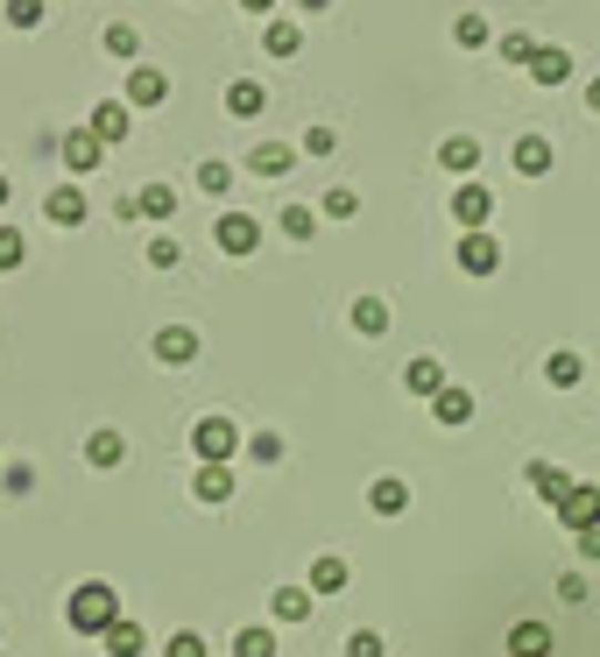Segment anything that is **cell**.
<instances>
[{
	"instance_id": "cell-1",
	"label": "cell",
	"mask_w": 600,
	"mask_h": 657,
	"mask_svg": "<svg viewBox=\"0 0 600 657\" xmlns=\"http://www.w3.org/2000/svg\"><path fill=\"white\" fill-rule=\"evenodd\" d=\"M64 623L79 629V636H106L113 623H121V594H113L106 579H85V587H71V608H64Z\"/></svg>"
},
{
	"instance_id": "cell-2",
	"label": "cell",
	"mask_w": 600,
	"mask_h": 657,
	"mask_svg": "<svg viewBox=\"0 0 600 657\" xmlns=\"http://www.w3.org/2000/svg\"><path fill=\"white\" fill-rule=\"evenodd\" d=\"M191 453H199V467H226V459L241 453V432L226 417H199L191 424Z\"/></svg>"
},
{
	"instance_id": "cell-3",
	"label": "cell",
	"mask_w": 600,
	"mask_h": 657,
	"mask_svg": "<svg viewBox=\"0 0 600 657\" xmlns=\"http://www.w3.org/2000/svg\"><path fill=\"white\" fill-rule=\"evenodd\" d=\"M57 156H64L71 178H92V170L106 163V142H100L92 128H71V134H57Z\"/></svg>"
},
{
	"instance_id": "cell-4",
	"label": "cell",
	"mask_w": 600,
	"mask_h": 657,
	"mask_svg": "<svg viewBox=\"0 0 600 657\" xmlns=\"http://www.w3.org/2000/svg\"><path fill=\"white\" fill-rule=\"evenodd\" d=\"M212 241H220V255H255V247H262V220H255V212H220Z\"/></svg>"
},
{
	"instance_id": "cell-5",
	"label": "cell",
	"mask_w": 600,
	"mask_h": 657,
	"mask_svg": "<svg viewBox=\"0 0 600 657\" xmlns=\"http://www.w3.org/2000/svg\"><path fill=\"white\" fill-rule=\"evenodd\" d=\"M452 220H459V226H467V234H488V220H495V191L467 178V184H459V191H452Z\"/></svg>"
},
{
	"instance_id": "cell-6",
	"label": "cell",
	"mask_w": 600,
	"mask_h": 657,
	"mask_svg": "<svg viewBox=\"0 0 600 657\" xmlns=\"http://www.w3.org/2000/svg\"><path fill=\"white\" fill-rule=\"evenodd\" d=\"M558 524H566L572 537L579 530H600V488H593V481H572V495L558 502Z\"/></svg>"
},
{
	"instance_id": "cell-7",
	"label": "cell",
	"mask_w": 600,
	"mask_h": 657,
	"mask_svg": "<svg viewBox=\"0 0 600 657\" xmlns=\"http://www.w3.org/2000/svg\"><path fill=\"white\" fill-rule=\"evenodd\" d=\"M199 325H163V333L156 340H149V354H156L163 361V368H184V361H199Z\"/></svg>"
},
{
	"instance_id": "cell-8",
	"label": "cell",
	"mask_w": 600,
	"mask_h": 657,
	"mask_svg": "<svg viewBox=\"0 0 600 657\" xmlns=\"http://www.w3.org/2000/svg\"><path fill=\"white\" fill-rule=\"evenodd\" d=\"M459 269H467V276H495V269H501L495 234H459Z\"/></svg>"
},
{
	"instance_id": "cell-9",
	"label": "cell",
	"mask_w": 600,
	"mask_h": 657,
	"mask_svg": "<svg viewBox=\"0 0 600 657\" xmlns=\"http://www.w3.org/2000/svg\"><path fill=\"white\" fill-rule=\"evenodd\" d=\"M163 100H170V79L156 64H134L128 71V107H163Z\"/></svg>"
},
{
	"instance_id": "cell-10",
	"label": "cell",
	"mask_w": 600,
	"mask_h": 657,
	"mask_svg": "<svg viewBox=\"0 0 600 657\" xmlns=\"http://www.w3.org/2000/svg\"><path fill=\"white\" fill-rule=\"evenodd\" d=\"M522 481H530V488L545 495L551 509H558V502L572 495V474H566V467H551V459H530V467H522Z\"/></svg>"
},
{
	"instance_id": "cell-11",
	"label": "cell",
	"mask_w": 600,
	"mask_h": 657,
	"mask_svg": "<svg viewBox=\"0 0 600 657\" xmlns=\"http://www.w3.org/2000/svg\"><path fill=\"white\" fill-rule=\"evenodd\" d=\"M403 390H410V396H424V403H431V396L445 390V361H438V354H417V361H410V368H403Z\"/></svg>"
},
{
	"instance_id": "cell-12",
	"label": "cell",
	"mask_w": 600,
	"mask_h": 657,
	"mask_svg": "<svg viewBox=\"0 0 600 657\" xmlns=\"http://www.w3.org/2000/svg\"><path fill=\"white\" fill-rule=\"evenodd\" d=\"M551 650H558L551 623H516L509 629V657H551Z\"/></svg>"
},
{
	"instance_id": "cell-13",
	"label": "cell",
	"mask_w": 600,
	"mask_h": 657,
	"mask_svg": "<svg viewBox=\"0 0 600 657\" xmlns=\"http://www.w3.org/2000/svg\"><path fill=\"white\" fill-rule=\"evenodd\" d=\"M289 163H297L289 142H255L247 149V170H255V178H289Z\"/></svg>"
},
{
	"instance_id": "cell-14",
	"label": "cell",
	"mask_w": 600,
	"mask_h": 657,
	"mask_svg": "<svg viewBox=\"0 0 600 657\" xmlns=\"http://www.w3.org/2000/svg\"><path fill=\"white\" fill-rule=\"evenodd\" d=\"M43 212H50V226H85V191L79 184H57L43 199Z\"/></svg>"
},
{
	"instance_id": "cell-15",
	"label": "cell",
	"mask_w": 600,
	"mask_h": 657,
	"mask_svg": "<svg viewBox=\"0 0 600 657\" xmlns=\"http://www.w3.org/2000/svg\"><path fill=\"white\" fill-rule=\"evenodd\" d=\"M312 602H318L312 587H276L268 594V615H276V623H312Z\"/></svg>"
},
{
	"instance_id": "cell-16",
	"label": "cell",
	"mask_w": 600,
	"mask_h": 657,
	"mask_svg": "<svg viewBox=\"0 0 600 657\" xmlns=\"http://www.w3.org/2000/svg\"><path fill=\"white\" fill-rule=\"evenodd\" d=\"M262 107H268V85L262 79H234V85H226V113H234V121H255Z\"/></svg>"
},
{
	"instance_id": "cell-17",
	"label": "cell",
	"mask_w": 600,
	"mask_h": 657,
	"mask_svg": "<svg viewBox=\"0 0 600 657\" xmlns=\"http://www.w3.org/2000/svg\"><path fill=\"white\" fill-rule=\"evenodd\" d=\"M530 79H537V85H566V79H572V50L545 43V50L530 57Z\"/></svg>"
},
{
	"instance_id": "cell-18",
	"label": "cell",
	"mask_w": 600,
	"mask_h": 657,
	"mask_svg": "<svg viewBox=\"0 0 600 657\" xmlns=\"http://www.w3.org/2000/svg\"><path fill=\"white\" fill-rule=\"evenodd\" d=\"M191 495H199L205 509H220V502H234V474H226V467H199V481H191Z\"/></svg>"
},
{
	"instance_id": "cell-19",
	"label": "cell",
	"mask_w": 600,
	"mask_h": 657,
	"mask_svg": "<svg viewBox=\"0 0 600 657\" xmlns=\"http://www.w3.org/2000/svg\"><path fill=\"white\" fill-rule=\"evenodd\" d=\"M304 587H312V594H339V587H346V558L318 552V558H312V573H304Z\"/></svg>"
},
{
	"instance_id": "cell-20",
	"label": "cell",
	"mask_w": 600,
	"mask_h": 657,
	"mask_svg": "<svg viewBox=\"0 0 600 657\" xmlns=\"http://www.w3.org/2000/svg\"><path fill=\"white\" fill-rule=\"evenodd\" d=\"M551 163H558V156H551L545 134H522V142H516V170H522V178H545Z\"/></svg>"
},
{
	"instance_id": "cell-21",
	"label": "cell",
	"mask_w": 600,
	"mask_h": 657,
	"mask_svg": "<svg viewBox=\"0 0 600 657\" xmlns=\"http://www.w3.org/2000/svg\"><path fill=\"white\" fill-rule=\"evenodd\" d=\"M438 163L452 170V178H474V163H480V142H474V134H452V142L438 149Z\"/></svg>"
},
{
	"instance_id": "cell-22",
	"label": "cell",
	"mask_w": 600,
	"mask_h": 657,
	"mask_svg": "<svg viewBox=\"0 0 600 657\" xmlns=\"http://www.w3.org/2000/svg\"><path fill=\"white\" fill-rule=\"evenodd\" d=\"M579 375H587V361H579L572 346H558V354L545 361V382H551V390H579Z\"/></svg>"
},
{
	"instance_id": "cell-23",
	"label": "cell",
	"mask_w": 600,
	"mask_h": 657,
	"mask_svg": "<svg viewBox=\"0 0 600 657\" xmlns=\"http://www.w3.org/2000/svg\"><path fill=\"white\" fill-rule=\"evenodd\" d=\"M92 134H100V142H121V134H128V100H100V107H92Z\"/></svg>"
},
{
	"instance_id": "cell-24",
	"label": "cell",
	"mask_w": 600,
	"mask_h": 657,
	"mask_svg": "<svg viewBox=\"0 0 600 657\" xmlns=\"http://www.w3.org/2000/svg\"><path fill=\"white\" fill-rule=\"evenodd\" d=\"M431 417H438V424H467V417H474V396H467V390H452V382H445V390L431 396Z\"/></svg>"
},
{
	"instance_id": "cell-25",
	"label": "cell",
	"mask_w": 600,
	"mask_h": 657,
	"mask_svg": "<svg viewBox=\"0 0 600 657\" xmlns=\"http://www.w3.org/2000/svg\"><path fill=\"white\" fill-rule=\"evenodd\" d=\"M100 644H106V657H142V650H149V636H142V629H134L128 615H121V623H113V629L100 636Z\"/></svg>"
},
{
	"instance_id": "cell-26",
	"label": "cell",
	"mask_w": 600,
	"mask_h": 657,
	"mask_svg": "<svg viewBox=\"0 0 600 657\" xmlns=\"http://www.w3.org/2000/svg\"><path fill=\"white\" fill-rule=\"evenodd\" d=\"M142 212H149V220H170V212H177V191H170V184H142V191H134V220H142Z\"/></svg>"
},
{
	"instance_id": "cell-27",
	"label": "cell",
	"mask_w": 600,
	"mask_h": 657,
	"mask_svg": "<svg viewBox=\"0 0 600 657\" xmlns=\"http://www.w3.org/2000/svg\"><path fill=\"white\" fill-rule=\"evenodd\" d=\"M354 333L382 340V333H389V304H382V297H354Z\"/></svg>"
},
{
	"instance_id": "cell-28",
	"label": "cell",
	"mask_w": 600,
	"mask_h": 657,
	"mask_svg": "<svg viewBox=\"0 0 600 657\" xmlns=\"http://www.w3.org/2000/svg\"><path fill=\"white\" fill-rule=\"evenodd\" d=\"M85 459H92V467H121V459H128V438H121V432H92V438H85Z\"/></svg>"
},
{
	"instance_id": "cell-29",
	"label": "cell",
	"mask_w": 600,
	"mask_h": 657,
	"mask_svg": "<svg viewBox=\"0 0 600 657\" xmlns=\"http://www.w3.org/2000/svg\"><path fill=\"white\" fill-rule=\"evenodd\" d=\"M367 502H375V509H382V516H403V509H410V488H403V481H396V474H382V481H375V488H367Z\"/></svg>"
},
{
	"instance_id": "cell-30",
	"label": "cell",
	"mask_w": 600,
	"mask_h": 657,
	"mask_svg": "<svg viewBox=\"0 0 600 657\" xmlns=\"http://www.w3.org/2000/svg\"><path fill=\"white\" fill-rule=\"evenodd\" d=\"M262 43H268V57H297V50H304V29H297V22H268Z\"/></svg>"
},
{
	"instance_id": "cell-31",
	"label": "cell",
	"mask_w": 600,
	"mask_h": 657,
	"mask_svg": "<svg viewBox=\"0 0 600 657\" xmlns=\"http://www.w3.org/2000/svg\"><path fill=\"white\" fill-rule=\"evenodd\" d=\"M452 43H459V50H488V14H474V8H467V14L452 22Z\"/></svg>"
},
{
	"instance_id": "cell-32",
	"label": "cell",
	"mask_w": 600,
	"mask_h": 657,
	"mask_svg": "<svg viewBox=\"0 0 600 657\" xmlns=\"http://www.w3.org/2000/svg\"><path fill=\"white\" fill-rule=\"evenodd\" d=\"M226 184H234V170H226L220 156H199V191L205 199H226Z\"/></svg>"
},
{
	"instance_id": "cell-33",
	"label": "cell",
	"mask_w": 600,
	"mask_h": 657,
	"mask_svg": "<svg viewBox=\"0 0 600 657\" xmlns=\"http://www.w3.org/2000/svg\"><path fill=\"white\" fill-rule=\"evenodd\" d=\"M106 50L121 57V64H134V57H142V29H134V22H113V29H106Z\"/></svg>"
},
{
	"instance_id": "cell-34",
	"label": "cell",
	"mask_w": 600,
	"mask_h": 657,
	"mask_svg": "<svg viewBox=\"0 0 600 657\" xmlns=\"http://www.w3.org/2000/svg\"><path fill=\"white\" fill-rule=\"evenodd\" d=\"M495 50H501V64H522V71H530V57L545 50V43H537V36H522V29H516V36H501Z\"/></svg>"
},
{
	"instance_id": "cell-35",
	"label": "cell",
	"mask_w": 600,
	"mask_h": 657,
	"mask_svg": "<svg viewBox=\"0 0 600 657\" xmlns=\"http://www.w3.org/2000/svg\"><path fill=\"white\" fill-rule=\"evenodd\" d=\"M283 234H289V241H312V234H318V212H312V205H283Z\"/></svg>"
},
{
	"instance_id": "cell-36",
	"label": "cell",
	"mask_w": 600,
	"mask_h": 657,
	"mask_svg": "<svg viewBox=\"0 0 600 657\" xmlns=\"http://www.w3.org/2000/svg\"><path fill=\"white\" fill-rule=\"evenodd\" d=\"M234 657H276V629H241L234 636Z\"/></svg>"
},
{
	"instance_id": "cell-37",
	"label": "cell",
	"mask_w": 600,
	"mask_h": 657,
	"mask_svg": "<svg viewBox=\"0 0 600 657\" xmlns=\"http://www.w3.org/2000/svg\"><path fill=\"white\" fill-rule=\"evenodd\" d=\"M325 220H354V212H360V199H354V191H346V184H333V191H325Z\"/></svg>"
},
{
	"instance_id": "cell-38",
	"label": "cell",
	"mask_w": 600,
	"mask_h": 657,
	"mask_svg": "<svg viewBox=\"0 0 600 657\" xmlns=\"http://www.w3.org/2000/svg\"><path fill=\"white\" fill-rule=\"evenodd\" d=\"M247 459H255V467H276V459H283V438H276V432H255V438H247Z\"/></svg>"
},
{
	"instance_id": "cell-39",
	"label": "cell",
	"mask_w": 600,
	"mask_h": 657,
	"mask_svg": "<svg viewBox=\"0 0 600 657\" xmlns=\"http://www.w3.org/2000/svg\"><path fill=\"white\" fill-rule=\"evenodd\" d=\"M22 255H29V241L14 234V226H0V276H8V269H22Z\"/></svg>"
},
{
	"instance_id": "cell-40",
	"label": "cell",
	"mask_w": 600,
	"mask_h": 657,
	"mask_svg": "<svg viewBox=\"0 0 600 657\" xmlns=\"http://www.w3.org/2000/svg\"><path fill=\"white\" fill-rule=\"evenodd\" d=\"M163 657H212V650H205V636H199V629H177V636L163 644Z\"/></svg>"
},
{
	"instance_id": "cell-41",
	"label": "cell",
	"mask_w": 600,
	"mask_h": 657,
	"mask_svg": "<svg viewBox=\"0 0 600 657\" xmlns=\"http://www.w3.org/2000/svg\"><path fill=\"white\" fill-rule=\"evenodd\" d=\"M177 262H184V247L170 241V234H156V241H149V269H177Z\"/></svg>"
},
{
	"instance_id": "cell-42",
	"label": "cell",
	"mask_w": 600,
	"mask_h": 657,
	"mask_svg": "<svg viewBox=\"0 0 600 657\" xmlns=\"http://www.w3.org/2000/svg\"><path fill=\"white\" fill-rule=\"evenodd\" d=\"M8 22L14 29H43V0H8Z\"/></svg>"
},
{
	"instance_id": "cell-43",
	"label": "cell",
	"mask_w": 600,
	"mask_h": 657,
	"mask_svg": "<svg viewBox=\"0 0 600 657\" xmlns=\"http://www.w3.org/2000/svg\"><path fill=\"white\" fill-rule=\"evenodd\" d=\"M333 149H339V134H333V128H318V121L304 128V156H333Z\"/></svg>"
},
{
	"instance_id": "cell-44",
	"label": "cell",
	"mask_w": 600,
	"mask_h": 657,
	"mask_svg": "<svg viewBox=\"0 0 600 657\" xmlns=\"http://www.w3.org/2000/svg\"><path fill=\"white\" fill-rule=\"evenodd\" d=\"M346 657H389V650H382L375 629H354V636H346Z\"/></svg>"
},
{
	"instance_id": "cell-45",
	"label": "cell",
	"mask_w": 600,
	"mask_h": 657,
	"mask_svg": "<svg viewBox=\"0 0 600 657\" xmlns=\"http://www.w3.org/2000/svg\"><path fill=\"white\" fill-rule=\"evenodd\" d=\"M0 488H8V495H29L35 474H29V467H0Z\"/></svg>"
},
{
	"instance_id": "cell-46",
	"label": "cell",
	"mask_w": 600,
	"mask_h": 657,
	"mask_svg": "<svg viewBox=\"0 0 600 657\" xmlns=\"http://www.w3.org/2000/svg\"><path fill=\"white\" fill-rule=\"evenodd\" d=\"M579 558H600V530H579Z\"/></svg>"
},
{
	"instance_id": "cell-47",
	"label": "cell",
	"mask_w": 600,
	"mask_h": 657,
	"mask_svg": "<svg viewBox=\"0 0 600 657\" xmlns=\"http://www.w3.org/2000/svg\"><path fill=\"white\" fill-rule=\"evenodd\" d=\"M297 8H304V14H325V8H333V0H297Z\"/></svg>"
},
{
	"instance_id": "cell-48",
	"label": "cell",
	"mask_w": 600,
	"mask_h": 657,
	"mask_svg": "<svg viewBox=\"0 0 600 657\" xmlns=\"http://www.w3.org/2000/svg\"><path fill=\"white\" fill-rule=\"evenodd\" d=\"M241 8H247V14H268V8H276V0H241Z\"/></svg>"
},
{
	"instance_id": "cell-49",
	"label": "cell",
	"mask_w": 600,
	"mask_h": 657,
	"mask_svg": "<svg viewBox=\"0 0 600 657\" xmlns=\"http://www.w3.org/2000/svg\"><path fill=\"white\" fill-rule=\"evenodd\" d=\"M587 107H593V113H600V79H593V85H587Z\"/></svg>"
},
{
	"instance_id": "cell-50",
	"label": "cell",
	"mask_w": 600,
	"mask_h": 657,
	"mask_svg": "<svg viewBox=\"0 0 600 657\" xmlns=\"http://www.w3.org/2000/svg\"><path fill=\"white\" fill-rule=\"evenodd\" d=\"M0 205H8V178H0Z\"/></svg>"
}]
</instances>
